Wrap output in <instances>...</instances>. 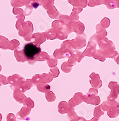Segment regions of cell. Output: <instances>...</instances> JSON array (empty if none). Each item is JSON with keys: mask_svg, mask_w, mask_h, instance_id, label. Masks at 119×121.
Listing matches in <instances>:
<instances>
[{"mask_svg": "<svg viewBox=\"0 0 119 121\" xmlns=\"http://www.w3.org/2000/svg\"><path fill=\"white\" fill-rule=\"evenodd\" d=\"M40 51L41 49L32 43H27L24 47V54L28 60H33L34 57L40 53Z\"/></svg>", "mask_w": 119, "mask_h": 121, "instance_id": "cell-1", "label": "cell"}, {"mask_svg": "<svg viewBox=\"0 0 119 121\" xmlns=\"http://www.w3.org/2000/svg\"><path fill=\"white\" fill-rule=\"evenodd\" d=\"M91 78H92V81H91V83L93 87H95V88H100L103 85L102 83V81L100 78V76L97 75V74H95V73H92L91 75Z\"/></svg>", "mask_w": 119, "mask_h": 121, "instance_id": "cell-2", "label": "cell"}, {"mask_svg": "<svg viewBox=\"0 0 119 121\" xmlns=\"http://www.w3.org/2000/svg\"><path fill=\"white\" fill-rule=\"evenodd\" d=\"M118 104H119V103L115 100V101H108V100H107V101L104 102L100 107H101V108H102V109L103 111H107V110H109V109L112 107L115 106V105H118Z\"/></svg>", "mask_w": 119, "mask_h": 121, "instance_id": "cell-3", "label": "cell"}, {"mask_svg": "<svg viewBox=\"0 0 119 121\" xmlns=\"http://www.w3.org/2000/svg\"><path fill=\"white\" fill-rule=\"evenodd\" d=\"M107 115L110 118H115L119 115V104L112 107L109 110H107Z\"/></svg>", "mask_w": 119, "mask_h": 121, "instance_id": "cell-4", "label": "cell"}, {"mask_svg": "<svg viewBox=\"0 0 119 121\" xmlns=\"http://www.w3.org/2000/svg\"><path fill=\"white\" fill-rule=\"evenodd\" d=\"M104 114V112L103 110H102V108L100 106L97 107L95 109V117H96L97 118H100L102 115H103Z\"/></svg>", "mask_w": 119, "mask_h": 121, "instance_id": "cell-5", "label": "cell"}, {"mask_svg": "<svg viewBox=\"0 0 119 121\" xmlns=\"http://www.w3.org/2000/svg\"><path fill=\"white\" fill-rule=\"evenodd\" d=\"M118 93L115 91L111 90L110 95L108 96V97H107V100L108 101H115V100H116V99L118 98Z\"/></svg>", "mask_w": 119, "mask_h": 121, "instance_id": "cell-6", "label": "cell"}, {"mask_svg": "<svg viewBox=\"0 0 119 121\" xmlns=\"http://www.w3.org/2000/svg\"><path fill=\"white\" fill-rule=\"evenodd\" d=\"M108 87L111 90H114L118 93V89L119 88V84L117 82L115 81H111L109 83V85H108Z\"/></svg>", "mask_w": 119, "mask_h": 121, "instance_id": "cell-7", "label": "cell"}, {"mask_svg": "<svg viewBox=\"0 0 119 121\" xmlns=\"http://www.w3.org/2000/svg\"><path fill=\"white\" fill-rule=\"evenodd\" d=\"M115 61H116V62H117V63L119 65V58H118V59H115Z\"/></svg>", "mask_w": 119, "mask_h": 121, "instance_id": "cell-8", "label": "cell"}, {"mask_svg": "<svg viewBox=\"0 0 119 121\" xmlns=\"http://www.w3.org/2000/svg\"><path fill=\"white\" fill-rule=\"evenodd\" d=\"M91 121H98V120H96V119H95V118H94V119H92V120Z\"/></svg>", "mask_w": 119, "mask_h": 121, "instance_id": "cell-9", "label": "cell"}, {"mask_svg": "<svg viewBox=\"0 0 119 121\" xmlns=\"http://www.w3.org/2000/svg\"><path fill=\"white\" fill-rule=\"evenodd\" d=\"M118 94H119V88H118Z\"/></svg>", "mask_w": 119, "mask_h": 121, "instance_id": "cell-10", "label": "cell"}]
</instances>
